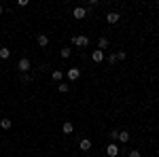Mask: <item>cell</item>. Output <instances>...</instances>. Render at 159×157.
I'll return each mask as SVG.
<instances>
[{
	"mask_svg": "<svg viewBox=\"0 0 159 157\" xmlns=\"http://www.w3.org/2000/svg\"><path fill=\"white\" fill-rule=\"evenodd\" d=\"M125 58H127V53H125V51H117V60H119V62L125 60Z\"/></svg>",
	"mask_w": 159,
	"mask_h": 157,
	"instance_id": "cell-19",
	"label": "cell"
},
{
	"mask_svg": "<svg viewBox=\"0 0 159 157\" xmlns=\"http://www.w3.org/2000/svg\"><path fill=\"white\" fill-rule=\"evenodd\" d=\"M108 62H110V64H117V62H119V60H117V53H110V55H108Z\"/></svg>",
	"mask_w": 159,
	"mask_h": 157,
	"instance_id": "cell-20",
	"label": "cell"
},
{
	"mask_svg": "<svg viewBox=\"0 0 159 157\" xmlns=\"http://www.w3.org/2000/svg\"><path fill=\"white\" fill-rule=\"evenodd\" d=\"M106 155H108V157H117V155H119V146L115 145V142H110V145L106 146Z\"/></svg>",
	"mask_w": 159,
	"mask_h": 157,
	"instance_id": "cell-5",
	"label": "cell"
},
{
	"mask_svg": "<svg viewBox=\"0 0 159 157\" xmlns=\"http://www.w3.org/2000/svg\"><path fill=\"white\" fill-rule=\"evenodd\" d=\"M91 60L96 62V64H100V62L104 60V51H100V49H98V51H93V53H91Z\"/></svg>",
	"mask_w": 159,
	"mask_h": 157,
	"instance_id": "cell-10",
	"label": "cell"
},
{
	"mask_svg": "<svg viewBox=\"0 0 159 157\" xmlns=\"http://www.w3.org/2000/svg\"><path fill=\"white\" fill-rule=\"evenodd\" d=\"M79 76H81L79 68H68V81H79Z\"/></svg>",
	"mask_w": 159,
	"mask_h": 157,
	"instance_id": "cell-6",
	"label": "cell"
},
{
	"mask_svg": "<svg viewBox=\"0 0 159 157\" xmlns=\"http://www.w3.org/2000/svg\"><path fill=\"white\" fill-rule=\"evenodd\" d=\"M2 13H4V9H2V7H0V15H2Z\"/></svg>",
	"mask_w": 159,
	"mask_h": 157,
	"instance_id": "cell-23",
	"label": "cell"
},
{
	"mask_svg": "<svg viewBox=\"0 0 159 157\" xmlns=\"http://www.w3.org/2000/svg\"><path fill=\"white\" fill-rule=\"evenodd\" d=\"M9 58H11V49L2 47V49H0V60H9Z\"/></svg>",
	"mask_w": 159,
	"mask_h": 157,
	"instance_id": "cell-14",
	"label": "cell"
},
{
	"mask_svg": "<svg viewBox=\"0 0 159 157\" xmlns=\"http://www.w3.org/2000/svg\"><path fill=\"white\" fill-rule=\"evenodd\" d=\"M72 17L74 19H85L87 17V9L85 7H76V9L72 11Z\"/></svg>",
	"mask_w": 159,
	"mask_h": 157,
	"instance_id": "cell-3",
	"label": "cell"
},
{
	"mask_svg": "<svg viewBox=\"0 0 159 157\" xmlns=\"http://www.w3.org/2000/svg\"><path fill=\"white\" fill-rule=\"evenodd\" d=\"M51 79H53L55 83H61V79H64V72H61V70H53V72H51Z\"/></svg>",
	"mask_w": 159,
	"mask_h": 157,
	"instance_id": "cell-12",
	"label": "cell"
},
{
	"mask_svg": "<svg viewBox=\"0 0 159 157\" xmlns=\"http://www.w3.org/2000/svg\"><path fill=\"white\" fill-rule=\"evenodd\" d=\"M61 132H64V134H72L74 132V125L70 123V121H66V123L61 125Z\"/></svg>",
	"mask_w": 159,
	"mask_h": 157,
	"instance_id": "cell-13",
	"label": "cell"
},
{
	"mask_svg": "<svg viewBox=\"0 0 159 157\" xmlns=\"http://www.w3.org/2000/svg\"><path fill=\"white\" fill-rule=\"evenodd\" d=\"M72 43L76 45V47H87V45H89V38H87L85 34H79V36L72 38Z\"/></svg>",
	"mask_w": 159,
	"mask_h": 157,
	"instance_id": "cell-2",
	"label": "cell"
},
{
	"mask_svg": "<svg viewBox=\"0 0 159 157\" xmlns=\"http://www.w3.org/2000/svg\"><path fill=\"white\" fill-rule=\"evenodd\" d=\"M70 53H72V51H70V49H68V47H64V49H61V51H60V55H61V58H64V60H68V58H70Z\"/></svg>",
	"mask_w": 159,
	"mask_h": 157,
	"instance_id": "cell-16",
	"label": "cell"
},
{
	"mask_svg": "<svg viewBox=\"0 0 159 157\" xmlns=\"http://www.w3.org/2000/svg\"><path fill=\"white\" fill-rule=\"evenodd\" d=\"M68 87H70L68 83H60V85H57V89H60L61 94H66V91H68Z\"/></svg>",
	"mask_w": 159,
	"mask_h": 157,
	"instance_id": "cell-17",
	"label": "cell"
},
{
	"mask_svg": "<svg viewBox=\"0 0 159 157\" xmlns=\"http://www.w3.org/2000/svg\"><path fill=\"white\" fill-rule=\"evenodd\" d=\"M108 45H110V40L106 36H100L98 38V47H100V51H106L108 49Z\"/></svg>",
	"mask_w": 159,
	"mask_h": 157,
	"instance_id": "cell-7",
	"label": "cell"
},
{
	"mask_svg": "<svg viewBox=\"0 0 159 157\" xmlns=\"http://www.w3.org/2000/svg\"><path fill=\"white\" fill-rule=\"evenodd\" d=\"M30 81H32V74H21V83H30Z\"/></svg>",
	"mask_w": 159,
	"mask_h": 157,
	"instance_id": "cell-18",
	"label": "cell"
},
{
	"mask_svg": "<svg viewBox=\"0 0 159 157\" xmlns=\"http://www.w3.org/2000/svg\"><path fill=\"white\" fill-rule=\"evenodd\" d=\"M127 157H140V151H136V149H134V151L127 153Z\"/></svg>",
	"mask_w": 159,
	"mask_h": 157,
	"instance_id": "cell-21",
	"label": "cell"
},
{
	"mask_svg": "<svg viewBox=\"0 0 159 157\" xmlns=\"http://www.w3.org/2000/svg\"><path fill=\"white\" fill-rule=\"evenodd\" d=\"M79 146H81V151H91V140L83 138V140H79Z\"/></svg>",
	"mask_w": 159,
	"mask_h": 157,
	"instance_id": "cell-8",
	"label": "cell"
},
{
	"mask_svg": "<svg viewBox=\"0 0 159 157\" xmlns=\"http://www.w3.org/2000/svg\"><path fill=\"white\" fill-rule=\"evenodd\" d=\"M11 125H13L11 119H0V127L2 130H11Z\"/></svg>",
	"mask_w": 159,
	"mask_h": 157,
	"instance_id": "cell-15",
	"label": "cell"
},
{
	"mask_svg": "<svg viewBox=\"0 0 159 157\" xmlns=\"http://www.w3.org/2000/svg\"><path fill=\"white\" fill-rule=\"evenodd\" d=\"M36 43L40 45V47H47V45H49V36H47V34H38Z\"/></svg>",
	"mask_w": 159,
	"mask_h": 157,
	"instance_id": "cell-9",
	"label": "cell"
},
{
	"mask_svg": "<svg viewBox=\"0 0 159 157\" xmlns=\"http://www.w3.org/2000/svg\"><path fill=\"white\" fill-rule=\"evenodd\" d=\"M30 68H32V62L28 60V58H21V60L17 62V70H19V72H28V70H30Z\"/></svg>",
	"mask_w": 159,
	"mask_h": 157,
	"instance_id": "cell-1",
	"label": "cell"
},
{
	"mask_svg": "<svg viewBox=\"0 0 159 157\" xmlns=\"http://www.w3.org/2000/svg\"><path fill=\"white\" fill-rule=\"evenodd\" d=\"M110 138L117 140V138H119V130H112V132H110Z\"/></svg>",
	"mask_w": 159,
	"mask_h": 157,
	"instance_id": "cell-22",
	"label": "cell"
},
{
	"mask_svg": "<svg viewBox=\"0 0 159 157\" xmlns=\"http://www.w3.org/2000/svg\"><path fill=\"white\" fill-rule=\"evenodd\" d=\"M119 19H121V15L117 11H110L108 15H106V21H108L110 25H115V24H119Z\"/></svg>",
	"mask_w": 159,
	"mask_h": 157,
	"instance_id": "cell-4",
	"label": "cell"
},
{
	"mask_svg": "<svg viewBox=\"0 0 159 157\" xmlns=\"http://www.w3.org/2000/svg\"><path fill=\"white\" fill-rule=\"evenodd\" d=\"M129 138H132V136H129V132H127V130H121L117 140H119V142H129Z\"/></svg>",
	"mask_w": 159,
	"mask_h": 157,
	"instance_id": "cell-11",
	"label": "cell"
}]
</instances>
